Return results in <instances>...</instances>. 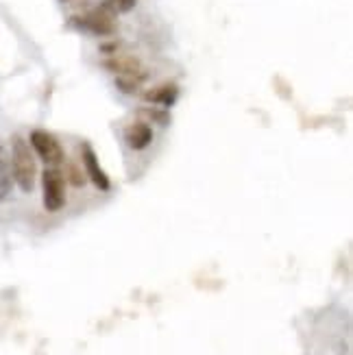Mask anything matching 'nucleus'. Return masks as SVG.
<instances>
[{
  "label": "nucleus",
  "instance_id": "3",
  "mask_svg": "<svg viewBox=\"0 0 353 355\" xmlns=\"http://www.w3.org/2000/svg\"><path fill=\"white\" fill-rule=\"evenodd\" d=\"M42 200L46 211H59L66 205V177L59 168H46L42 173Z\"/></svg>",
  "mask_w": 353,
  "mask_h": 355
},
{
  "label": "nucleus",
  "instance_id": "4",
  "mask_svg": "<svg viewBox=\"0 0 353 355\" xmlns=\"http://www.w3.org/2000/svg\"><path fill=\"white\" fill-rule=\"evenodd\" d=\"M72 22H74L76 26H79V28H83V31H89L92 35H101V37H105V35L116 33L114 15L105 13V11H101V9L89 11V13H85V15H79V18H72Z\"/></svg>",
  "mask_w": 353,
  "mask_h": 355
},
{
  "label": "nucleus",
  "instance_id": "11",
  "mask_svg": "<svg viewBox=\"0 0 353 355\" xmlns=\"http://www.w3.org/2000/svg\"><path fill=\"white\" fill-rule=\"evenodd\" d=\"M146 76H148V74H146L144 70H142V72H137V74H131V76H118L116 85H118L122 92H127V94H133V92L146 81Z\"/></svg>",
  "mask_w": 353,
  "mask_h": 355
},
{
  "label": "nucleus",
  "instance_id": "5",
  "mask_svg": "<svg viewBox=\"0 0 353 355\" xmlns=\"http://www.w3.org/2000/svg\"><path fill=\"white\" fill-rule=\"evenodd\" d=\"M81 164H83V173H85V177H87L92 183H94L101 192H107V190L112 188V181H110V177H107V173L103 171V166H101V162H98V157H96L94 148L87 146V144L81 148Z\"/></svg>",
  "mask_w": 353,
  "mask_h": 355
},
{
  "label": "nucleus",
  "instance_id": "9",
  "mask_svg": "<svg viewBox=\"0 0 353 355\" xmlns=\"http://www.w3.org/2000/svg\"><path fill=\"white\" fill-rule=\"evenodd\" d=\"M13 188V177H11V166H9V155L5 146L0 144V200H7Z\"/></svg>",
  "mask_w": 353,
  "mask_h": 355
},
{
  "label": "nucleus",
  "instance_id": "6",
  "mask_svg": "<svg viewBox=\"0 0 353 355\" xmlns=\"http://www.w3.org/2000/svg\"><path fill=\"white\" fill-rule=\"evenodd\" d=\"M153 127L146 125V122H133L125 129V142L131 150L140 153V150H146L150 144H153Z\"/></svg>",
  "mask_w": 353,
  "mask_h": 355
},
{
  "label": "nucleus",
  "instance_id": "12",
  "mask_svg": "<svg viewBox=\"0 0 353 355\" xmlns=\"http://www.w3.org/2000/svg\"><path fill=\"white\" fill-rule=\"evenodd\" d=\"M85 173H81V168L79 166H74V164H70L68 166V181L74 185V188H83L85 185Z\"/></svg>",
  "mask_w": 353,
  "mask_h": 355
},
{
  "label": "nucleus",
  "instance_id": "10",
  "mask_svg": "<svg viewBox=\"0 0 353 355\" xmlns=\"http://www.w3.org/2000/svg\"><path fill=\"white\" fill-rule=\"evenodd\" d=\"M135 3L137 0H103L101 3V11H105V13H110V15H120V13H127V11H131L133 7H135Z\"/></svg>",
  "mask_w": 353,
  "mask_h": 355
},
{
  "label": "nucleus",
  "instance_id": "1",
  "mask_svg": "<svg viewBox=\"0 0 353 355\" xmlns=\"http://www.w3.org/2000/svg\"><path fill=\"white\" fill-rule=\"evenodd\" d=\"M9 166H11L13 183L18 185L22 192H33L35 181H37V164L33 157V150H31L28 142L22 135L11 137Z\"/></svg>",
  "mask_w": 353,
  "mask_h": 355
},
{
  "label": "nucleus",
  "instance_id": "7",
  "mask_svg": "<svg viewBox=\"0 0 353 355\" xmlns=\"http://www.w3.org/2000/svg\"><path fill=\"white\" fill-rule=\"evenodd\" d=\"M177 96H179V89H177V85H173V83H162V85H157V87L146 89L144 94H142V98H144L146 103L160 105V107H171V105H175Z\"/></svg>",
  "mask_w": 353,
  "mask_h": 355
},
{
  "label": "nucleus",
  "instance_id": "8",
  "mask_svg": "<svg viewBox=\"0 0 353 355\" xmlns=\"http://www.w3.org/2000/svg\"><path fill=\"white\" fill-rule=\"evenodd\" d=\"M105 68L112 70L118 76H131V74H137V72L144 70L142 64H140V59H135V57H116V55L105 61Z\"/></svg>",
  "mask_w": 353,
  "mask_h": 355
},
{
  "label": "nucleus",
  "instance_id": "2",
  "mask_svg": "<svg viewBox=\"0 0 353 355\" xmlns=\"http://www.w3.org/2000/svg\"><path fill=\"white\" fill-rule=\"evenodd\" d=\"M28 146L46 166H51V168L61 166V164H64V159H66V153H64V146H61V142L57 140L53 133L44 131V129L31 131Z\"/></svg>",
  "mask_w": 353,
  "mask_h": 355
}]
</instances>
